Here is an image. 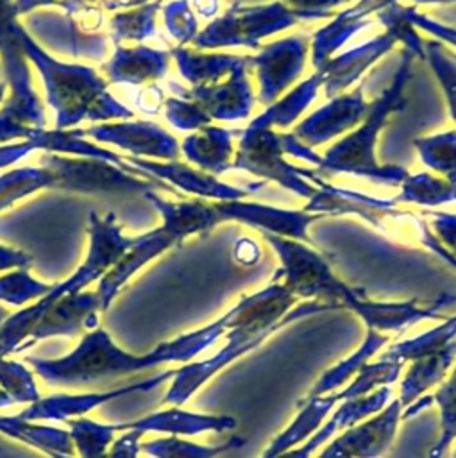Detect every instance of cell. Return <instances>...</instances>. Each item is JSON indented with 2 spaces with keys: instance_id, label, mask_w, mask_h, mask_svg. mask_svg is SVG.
<instances>
[{
  "instance_id": "cell-1",
  "label": "cell",
  "mask_w": 456,
  "mask_h": 458,
  "mask_svg": "<svg viewBox=\"0 0 456 458\" xmlns=\"http://www.w3.org/2000/svg\"><path fill=\"white\" fill-rule=\"evenodd\" d=\"M229 322L231 315L227 311L215 322L175 336L173 340L161 342L145 354H134L122 349L111 335L98 326L88 331L68 354L55 360L27 356L25 363H29L30 369L48 385L82 386L107 383L129 374L156 369L163 363H188L224 336L229 329Z\"/></svg>"
},
{
  "instance_id": "cell-2",
  "label": "cell",
  "mask_w": 456,
  "mask_h": 458,
  "mask_svg": "<svg viewBox=\"0 0 456 458\" xmlns=\"http://www.w3.org/2000/svg\"><path fill=\"white\" fill-rule=\"evenodd\" d=\"M295 301L297 297L291 295L283 283H274L265 290L241 299L229 311L231 322L229 329L224 333L225 344L222 349L211 358L188 361L184 367L173 370L170 386L163 395V404L181 406L218 370L263 344L283 326H288L306 315L333 310L329 304L318 301L293 308Z\"/></svg>"
},
{
  "instance_id": "cell-3",
  "label": "cell",
  "mask_w": 456,
  "mask_h": 458,
  "mask_svg": "<svg viewBox=\"0 0 456 458\" xmlns=\"http://www.w3.org/2000/svg\"><path fill=\"white\" fill-rule=\"evenodd\" d=\"M263 233L283 261L277 277L284 279L283 284L295 297H318V302L329 304L334 310L347 306L363 317L368 329L377 333L390 329L402 331L420 320L438 317L442 302L420 308L413 301L395 304L365 301L350 286L338 281L318 254L279 234Z\"/></svg>"
},
{
  "instance_id": "cell-4",
  "label": "cell",
  "mask_w": 456,
  "mask_h": 458,
  "mask_svg": "<svg viewBox=\"0 0 456 458\" xmlns=\"http://www.w3.org/2000/svg\"><path fill=\"white\" fill-rule=\"evenodd\" d=\"M13 32L25 57L41 73L46 102L55 111V129H72L82 120L104 122L132 116L129 107L107 93V81L95 68L54 59L18 20H14Z\"/></svg>"
},
{
  "instance_id": "cell-5",
  "label": "cell",
  "mask_w": 456,
  "mask_h": 458,
  "mask_svg": "<svg viewBox=\"0 0 456 458\" xmlns=\"http://www.w3.org/2000/svg\"><path fill=\"white\" fill-rule=\"evenodd\" d=\"M132 245V238L122 234V225L116 224V215L107 213L100 218L97 213H89V250L86 259L77 267V270L61 283L52 284L50 292L38 299L36 302L21 308L20 311L9 315L0 326V354L9 356L18 351V347L30 335L34 324L38 322L41 311L68 293L82 292L88 284L100 279Z\"/></svg>"
},
{
  "instance_id": "cell-6",
  "label": "cell",
  "mask_w": 456,
  "mask_h": 458,
  "mask_svg": "<svg viewBox=\"0 0 456 458\" xmlns=\"http://www.w3.org/2000/svg\"><path fill=\"white\" fill-rule=\"evenodd\" d=\"M408 63H402V68L399 70V81L384 91V95L368 107V118L365 123L352 134H349L345 140L336 143L318 163L322 168H329L334 172H354L363 174L368 177L377 179H388V182H397L406 179L402 168H392V166H377L374 159V145H376V134L377 129L384 123L390 111L397 109V106L402 100V84L408 79Z\"/></svg>"
},
{
  "instance_id": "cell-7",
  "label": "cell",
  "mask_w": 456,
  "mask_h": 458,
  "mask_svg": "<svg viewBox=\"0 0 456 458\" xmlns=\"http://www.w3.org/2000/svg\"><path fill=\"white\" fill-rule=\"evenodd\" d=\"M14 20L13 2L0 0V59L5 75L4 81L11 88V97L0 109V114L25 127L45 129V109L32 88L27 57L14 38Z\"/></svg>"
},
{
  "instance_id": "cell-8",
  "label": "cell",
  "mask_w": 456,
  "mask_h": 458,
  "mask_svg": "<svg viewBox=\"0 0 456 458\" xmlns=\"http://www.w3.org/2000/svg\"><path fill=\"white\" fill-rule=\"evenodd\" d=\"M331 13L295 11L281 4L259 5L249 9H232L224 18L209 23L200 34L195 36L193 45L200 48H213L222 45H250L256 47L258 39L268 32L281 30L299 20L325 18Z\"/></svg>"
},
{
  "instance_id": "cell-9",
  "label": "cell",
  "mask_w": 456,
  "mask_h": 458,
  "mask_svg": "<svg viewBox=\"0 0 456 458\" xmlns=\"http://www.w3.org/2000/svg\"><path fill=\"white\" fill-rule=\"evenodd\" d=\"M173 370H163L157 372L143 381L123 385V386H113L107 390H97V392H82V394H52L46 397H39L36 403L23 408L18 415L25 420L32 422H68L70 419L84 417L95 408L111 403L118 397L138 394V392H150L163 383L170 381Z\"/></svg>"
},
{
  "instance_id": "cell-10",
  "label": "cell",
  "mask_w": 456,
  "mask_h": 458,
  "mask_svg": "<svg viewBox=\"0 0 456 458\" xmlns=\"http://www.w3.org/2000/svg\"><path fill=\"white\" fill-rule=\"evenodd\" d=\"M98 313L100 302L97 292L82 290L63 295L41 311L30 335L14 354L25 352L36 344L54 336H75L82 331L88 333L98 327Z\"/></svg>"
},
{
  "instance_id": "cell-11",
  "label": "cell",
  "mask_w": 456,
  "mask_h": 458,
  "mask_svg": "<svg viewBox=\"0 0 456 458\" xmlns=\"http://www.w3.org/2000/svg\"><path fill=\"white\" fill-rule=\"evenodd\" d=\"M402 404L392 399L381 411L368 420L349 426L315 458H376L392 442L397 422L401 419Z\"/></svg>"
},
{
  "instance_id": "cell-12",
  "label": "cell",
  "mask_w": 456,
  "mask_h": 458,
  "mask_svg": "<svg viewBox=\"0 0 456 458\" xmlns=\"http://www.w3.org/2000/svg\"><path fill=\"white\" fill-rule=\"evenodd\" d=\"M27 21V30L36 34L50 50L97 61L104 59L109 50L104 34L86 30L79 21L72 20V16L38 13L30 14Z\"/></svg>"
},
{
  "instance_id": "cell-13",
  "label": "cell",
  "mask_w": 456,
  "mask_h": 458,
  "mask_svg": "<svg viewBox=\"0 0 456 458\" xmlns=\"http://www.w3.org/2000/svg\"><path fill=\"white\" fill-rule=\"evenodd\" d=\"M84 134L93 136L97 141L109 143L129 150L132 156L175 159L179 156L177 140L154 122H116L97 123L84 129Z\"/></svg>"
},
{
  "instance_id": "cell-14",
  "label": "cell",
  "mask_w": 456,
  "mask_h": 458,
  "mask_svg": "<svg viewBox=\"0 0 456 458\" xmlns=\"http://www.w3.org/2000/svg\"><path fill=\"white\" fill-rule=\"evenodd\" d=\"M179 240L166 231L163 225L157 229H152L150 233H145L141 236L132 238V245L127 249V252L100 277L97 286V295L100 302V311H106L111 302L114 301L116 293L122 290V286L150 259L165 252L166 249L177 245Z\"/></svg>"
},
{
  "instance_id": "cell-15",
  "label": "cell",
  "mask_w": 456,
  "mask_h": 458,
  "mask_svg": "<svg viewBox=\"0 0 456 458\" xmlns=\"http://www.w3.org/2000/svg\"><path fill=\"white\" fill-rule=\"evenodd\" d=\"M392 390L390 386H381L379 390H374L363 397L352 399V401H343L334 413L329 415V419L302 444L297 447H291L284 453L277 454H263L261 458H311V454L325 444L336 431L345 429L347 426L356 424L367 415H372L379 410H383L390 403Z\"/></svg>"
},
{
  "instance_id": "cell-16",
  "label": "cell",
  "mask_w": 456,
  "mask_h": 458,
  "mask_svg": "<svg viewBox=\"0 0 456 458\" xmlns=\"http://www.w3.org/2000/svg\"><path fill=\"white\" fill-rule=\"evenodd\" d=\"M306 55V39L304 38H288L277 41L256 57H250V63H256L259 68L261 93L259 100L263 104L272 102L283 89L295 79L302 68Z\"/></svg>"
},
{
  "instance_id": "cell-17",
  "label": "cell",
  "mask_w": 456,
  "mask_h": 458,
  "mask_svg": "<svg viewBox=\"0 0 456 458\" xmlns=\"http://www.w3.org/2000/svg\"><path fill=\"white\" fill-rule=\"evenodd\" d=\"M243 66L231 72V79L218 86H195L186 91L177 84H170L182 98L197 102L209 118H241L250 111L252 95L243 75Z\"/></svg>"
},
{
  "instance_id": "cell-18",
  "label": "cell",
  "mask_w": 456,
  "mask_h": 458,
  "mask_svg": "<svg viewBox=\"0 0 456 458\" xmlns=\"http://www.w3.org/2000/svg\"><path fill=\"white\" fill-rule=\"evenodd\" d=\"M234 426V420L231 417H220V415H202V413H191L184 411L179 406H172L168 410L154 411L145 417L129 420V422H118L116 431H127L134 429L141 435L148 431H159V433H170V435H198L204 431H224Z\"/></svg>"
},
{
  "instance_id": "cell-19",
  "label": "cell",
  "mask_w": 456,
  "mask_h": 458,
  "mask_svg": "<svg viewBox=\"0 0 456 458\" xmlns=\"http://www.w3.org/2000/svg\"><path fill=\"white\" fill-rule=\"evenodd\" d=\"M125 163L136 168L141 175L148 177H163L170 181V186H177L182 191H191L206 197H238L243 195V190L231 188L227 184L218 182L215 177L197 172L190 168L188 165L177 163V161H168V163H159V161H150L145 157H136V156H123Z\"/></svg>"
},
{
  "instance_id": "cell-20",
  "label": "cell",
  "mask_w": 456,
  "mask_h": 458,
  "mask_svg": "<svg viewBox=\"0 0 456 458\" xmlns=\"http://www.w3.org/2000/svg\"><path fill=\"white\" fill-rule=\"evenodd\" d=\"M41 166H21L0 175V211L43 188L68 191L59 156L45 154L41 156Z\"/></svg>"
},
{
  "instance_id": "cell-21",
  "label": "cell",
  "mask_w": 456,
  "mask_h": 458,
  "mask_svg": "<svg viewBox=\"0 0 456 458\" xmlns=\"http://www.w3.org/2000/svg\"><path fill=\"white\" fill-rule=\"evenodd\" d=\"M168 52L148 47L125 48L116 45L114 54L106 64H102L100 70L106 73L109 82H127L138 86L163 77L168 68Z\"/></svg>"
},
{
  "instance_id": "cell-22",
  "label": "cell",
  "mask_w": 456,
  "mask_h": 458,
  "mask_svg": "<svg viewBox=\"0 0 456 458\" xmlns=\"http://www.w3.org/2000/svg\"><path fill=\"white\" fill-rule=\"evenodd\" d=\"M367 104L361 98V91H354L352 95H345L336 98L333 104L322 107L315 114H311L306 122L297 127V136L306 143H322L333 134H338L365 114Z\"/></svg>"
},
{
  "instance_id": "cell-23",
  "label": "cell",
  "mask_w": 456,
  "mask_h": 458,
  "mask_svg": "<svg viewBox=\"0 0 456 458\" xmlns=\"http://www.w3.org/2000/svg\"><path fill=\"white\" fill-rule=\"evenodd\" d=\"M0 433L38 449L48 458H77L68 429L25 420L20 415H0Z\"/></svg>"
},
{
  "instance_id": "cell-24",
  "label": "cell",
  "mask_w": 456,
  "mask_h": 458,
  "mask_svg": "<svg viewBox=\"0 0 456 458\" xmlns=\"http://www.w3.org/2000/svg\"><path fill=\"white\" fill-rule=\"evenodd\" d=\"M395 41V38L392 34H386V38L376 39L372 43H368L367 47L356 48L354 52H349L342 57H338L336 61H333V64L324 66V70L320 72L322 77H325V91L327 95H334V91L342 89L343 86H347L349 82L354 81V77L367 68V63H372L377 55H381L384 50H388V47Z\"/></svg>"
},
{
  "instance_id": "cell-25",
  "label": "cell",
  "mask_w": 456,
  "mask_h": 458,
  "mask_svg": "<svg viewBox=\"0 0 456 458\" xmlns=\"http://www.w3.org/2000/svg\"><path fill=\"white\" fill-rule=\"evenodd\" d=\"M182 152L204 170L224 172L231 154V136L224 129L206 127L182 141Z\"/></svg>"
},
{
  "instance_id": "cell-26",
  "label": "cell",
  "mask_w": 456,
  "mask_h": 458,
  "mask_svg": "<svg viewBox=\"0 0 456 458\" xmlns=\"http://www.w3.org/2000/svg\"><path fill=\"white\" fill-rule=\"evenodd\" d=\"M170 55L177 61V66L184 79H188L191 84L204 86L206 82L216 81L220 75L227 73L229 70H236L238 66H243V63H249L250 57L240 59V57H229L220 54H197L190 48H172Z\"/></svg>"
},
{
  "instance_id": "cell-27",
  "label": "cell",
  "mask_w": 456,
  "mask_h": 458,
  "mask_svg": "<svg viewBox=\"0 0 456 458\" xmlns=\"http://www.w3.org/2000/svg\"><path fill=\"white\" fill-rule=\"evenodd\" d=\"M68 433L77 458H107L109 447L114 442L116 424H106L89 417L68 420Z\"/></svg>"
},
{
  "instance_id": "cell-28",
  "label": "cell",
  "mask_w": 456,
  "mask_h": 458,
  "mask_svg": "<svg viewBox=\"0 0 456 458\" xmlns=\"http://www.w3.org/2000/svg\"><path fill=\"white\" fill-rule=\"evenodd\" d=\"M161 0L147 2L136 9L116 13L111 20V38L114 45L122 41H143L156 34V14L159 11Z\"/></svg>"
},
{
  "instance_id": "cell-29",
  "label": "cell",
  "mask_w": 456,
  "mask_h": 458,
  "mask_svg": "<svg viewBox=\"0 0 456 458\" xmlns=\"http://www.w3.org/2000/svg\"><path fill=\"white\" fill-rule=\"evenodd\" d=\"M431 401L438 404V410H440V429L442 431H440L438 442L431 447L429 456H436L438 458V456L447 453L449 444L456 438V367L451 372L449 379L431 397ZM431 401L424 399V403L420 401V403L413 404L411 408L406 410V415L420 410L422 406H426Z\"/></svg>"
},
{
  "instance_id": "cell-30",
  "label": "cell",
  "mask_w": 456,
  "mask_h": 458,
  "mask_svg": "<svg viewBox=\"0 0 456 458\" xmlns=\"http://www.w3.org/2000/svg\"><path fill=\"white\" fill-rule=\"evenodd\" d=\"M241 440H231L218 445H202L188 442L177 435L148 440L139 444V451L152 458H216L218 454L229 451L234 445H240Z\"/></svg>"
},
{
  "instance_id": "cell-31",
  "label": "cell",
  "mask_w": 456,
  "mask_h": 458,
  "mask_svg": "<svg viewBox=\"0 0 456 458\" xmlns=\"http://www.w3.org/2000/svg\"><path fill=\"white\" fill-rule=\"evenodd\" d=\"M386 342H388V336L379 335V333L374 331V329H368V335H367L363 345H361L352 356H349L347 360H343L342 363H338L334 369H331V370L315 385V388L311 390L309 397H313V395H325V392H329V390H333L334 386L345 383V381L350 377V374H358V370L367 363V358L374 356V354L383 347V344H386Z\"/></svg>"
},
{
  "instance_id": "cell-32",
  "label": "cell",
  "mask_w": 456,
  "mask_h": 458,
  "mask_svg": "<svg viewBox=\"0 0 456 458\" xmlns=\"http://www.w3.org/2000/svg\"><path fill=\"white\" fill-rule=\"evenodd\" d=\"M322 82H324L322 73L302 82L295 91H291L281 102L272 106L259 118H256L252 127H268L272 123L274 125H288L304 109V106L311 102V98L315 97V93Z\"/></svg>"
},
{
  "instance_id": "cell-33",
  "label": "cell",
  "mask_w": 456,
  "mask_h": 458,
  "mask_svg": "<svg viewBox=\"0 0 456 458\" xmlns=\"http://www.w3.org/2000/svg\"><path fill=\"white\" fill-rule=\"evenodd\" d=\"M52 284L38 281L27 268H14L0 276V302L13 306L32 304L50 292Z\"/></svg>"
},
{
  "instance_id": "cell-34",
  "label": "cell",
  "mask_w": 456,
  "mask_h": 458,
  "mask_svg": "<svg viewBox=\"0 0 456 458\" xmlns=\"http://www.w3.org/2000/svg\"><path fill=\"white\" fill-rule=\"evenodd\" d=\"M0 386L16 401V404H32L41 394L38 390L34 370L25 363L0 354Z\"/></svg>"
},
{
  "instance_id": "cell-35",
  "label": "cell",
  "mask_w": 456,
  "mask_h": 458,
  "mask_svg": "<svg viewBox=\"0 0 456 458\" xmlns=\"http://www.w3.org/2000/svg\"><path fill=\"white\" fill-rule=\"evenodd\" d=\"M417 145L420 148V157H424L431 168L445 174L449 182L456 184V132L420 140Z\"/></svg>"
},
{
  "instance_id": "cell-36",
  "label": "cell",
  "mask_w": 456,
  "mask_h": 458,
  "mask_svg": "<svg viewBox=\"0 0 456 458\" xmlns=\"http://www.w3.org/2000/svg\"><path fill=\"white\" fill-rule=\"evenodd\" d=\"M406 190L404 197L406 200H417L426 204H435L449 199H456V184L436 181L429 175H417V177H406Z\"/></svg>"
},
{
  "instance_id": "cell-37",
  "label": "cell",
  "mask_w": 456,
  "mask_h": 458,
  "mask_svg": "<svg viewBox=\"0 0 456 458\" xmlns=\"http://www.w3.org/2000/svg\"><path fill=\"white\" fill-rule=\"evenodd\" d=\"M163 16L168 32L179 41L188 43L197 36V20L188 0H175L163 7Z\"/></svg>"
},
{
  "instance_id": "cell-38",
  "label": "cell",
  "mask_w": 456,
  "mask_h": 458,
  "mask_svg": "<svg viewBox=\"0 0 456 458\" xmlns=\"http://www.w3.org/2000/svg\"><path fill=\"white\" fill-rule=\"evenodd\" d=\"M165 109L168 122L177 129H198L211 122L209 114L193 100L166 98Z\"/></svg>"
},
{
  "instance_id": "cell-39",
  "label": "cell",
  "mask_w": 456,
  "mask_h": 458,
  "mask_svg": "<svg viewBox=\"0 0 456 458\" xmlns=\"http://www.w3.org/2000/svg\"><path fill=\"white\" fill-rule=\"evenodd\" d=\"M41 131L43 129H34L29 138H25L18 143L0 147V168L20 161L23 156L32 152L34 148H41Z\"/></svg>"
},
{
  "instance_id": "cell-40",
  "label": "cell",
  "mask_w": 456,
  "mask_h": 458,
  "mask_svg": "<svg viewBox=\"0 0 456 458\" xmlns=\"http://www.w3.org/2000/svg\"><path fill=\"white\" fill-rule=\"evenodd\" d=\"M141 437L143 435L134 429L122 431V435L114 438V442L111 444L107 458H138V454L141 453L139 451Z\"/></svg>"
},
{
  "instance_id": "cell-41",
  "label": "cell",
  "mask_w": 456,
  "mask_h": 458,
  "mask_svg": "<svg viewBox=\"0 0 456 458\" xmlns=\"http://www.w3.org/2000/svg\"><path fill=\"white\" fill-rule=\"evenodd\" d=\"M134 104L138 106V109H141L143 113H148V114H156L159 113L161 106L165 104V95H163V89L150 84V86H145L143 89H139L134 97Z\"/></svg>"
},
{
  "instance_id": "cell-42",
  "label": "cell",
  "mask_w": 456,
  "mask_h": 458,
  "mask_svg": "<svg viewBox=\"0 0 456 458\" xmlns=\"http://www.w3.org/2000/svg\"><path fill=\"white\" fill-rule=\"evenodd\" d=\"M30 263H32V256L29 252L0 245V272L14 270V268H29Z\"/></svg>"
},
{
  "instance_id": "cell-43",
  "label": "cell",
  "mask_w": 456,
  "mask_h": 458,
  "mask_svg": "<svg viewBox=\"0 0 456 458\" xmlns=\"http://www.w3.org/2000/svg\"><path fill=\"white\" fill-rule=\"evenodd\" d=\"M291 9L295 11H309V13H322V9H327L331 5H336L345 0H286Z\"/></svg>"
},
{
  "instance_id": "cell-44",
  "label": "cell",
  "mask_w": 456,
  "mask_h": 458,
  "mask_svg": "<svg viewBox=\"0 0 456 458\" xmlns=\"http://www.w3.org/2000/svg\"><path fill=\"white\" fill-rule=\"evenodd\" d=\"M61 2L63 0H14L13 2V11H14V16H21V14H29L30 11H34L36 7H41V5H59L61 7Z\"/></svg>"
},
{
  "instance_id": "cell-45",
  "label": "cell",
  "mask_w": 456,
  "mask_h": 458,
  "mask_svg": "<svg viewBox=\"0 0 456 458\" xmlns=\"http://www.w3.org/2000/svg\"><path fill=\"white\" fill-rule=\"evenodd\" d=\"M193 5L202 16H211L218 11V0H193Z\"/></svg>"
},
{
  "instance_id": "cell-46",
  "label": "cell",
  "mask_w": 456,
  "mask_h": 458,
  "mask_svg": "<svg viewBox=\"0 0 456 458\" xmlns=\"http://www.w3.org/2000/svg\"><path fill=\"white\" fill-rule=\"evenodd\" d=\"M13 404H16V401L0 386V410H2V408H9V406H13Z\"/></svg>"
},
{
  "instance_id": "cell-47",
  "label": "cell",
  "mask_w": 456,
  "mask_h": 458,
  "mask_svg": "<svg viewBox=\"0 0 456 458\" xmlns=\"http://www.w3.org/2000/svg\"><path fill=\"white\" fill-rule=\"evenodd\" d=\"M9 317V311L4 308V306H0V326L4 324V320Z\"/></svg>"
},
{
  "instance_id": "cell-48",
  "label": "cell",
  "mask_w": 456,
  "mask_h": 458,
  "mask_svg": "<svg viewBox=\"0 0 456 458\" xmlns=\"http://www.w3.org/2000/svg\"><path fill=\"white\" fill-rule=\"evenodd\" d=\"M5 86H7V82L0 81V102L5 98Z\"/></svg>"
},
{
  "instance_id": "cell-49",
  "label": "cell",
  "mask_w": 456,
  "mask_h": 458,
  "mask_svg": "<svg viewBox=\"0 0 456 458\" xmlns=\"http://www.w3.org/2000/svg\"><path fill=\"white\" fill-rule=\"evenodd\" d=\"M442 458H449V456H447V453H445V454H442Z\"/></svg>"
},
{
  "instance_id": "cell-50",
  "label": "cell",
  "mask_w": 456,
  "mask_h": 458,
  "mask_svg": "<svg viewBox=\"0 0 456 458\" xmlns=\"http://www.w3.org/2000/svg\"><path fill=\"white\" fill-rule=\"evenodd\" d=\"M427 458H436V456H427ZM438 458H442V456H438Z\"/></svg>"
},
{
  "instance_id": "cell-51",
  "label": "cell",
  "mask_w": 456,
  "mask_h": 458,
  "mask_svg": "<svg viewBox=\"0 0 456 458\" xmlns=\"http://www.w3.org/2000/svg\"><path fill=\"white\" fill-rule=\"evenodd\" d=\"M452 458H456V451H454V454H452Z\"/></svg>"
},
{
  "instance_id": "cell-52",
  "label": "cell",
  "mask_w": 456,
  "mask_h": 458,
  "mask_svg": "<svg viewBox=\"0 0 456 458\" xmlns=\"http://www.w3.org/2000/svg\"><path fill=\"white\" fill-rule=\"evenodd\" d=\"M0 70H2V64H0Z\"/></svg>"
}]
</instances>
